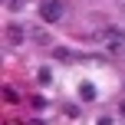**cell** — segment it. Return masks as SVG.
I'll use <instances>...</instances> for the list:
<instances>
[{"label": "cell", "instance_id": "cell-4", "mask_svg": "<svg viewBox=\"0 0 125 125\" xmlns=\"http://www.w3.org/2000/svg\"><path fill=\"white\" fill-rule=\"evenodd\" d=\"M33 40H36L40 46H53V40H50V33H46V30H36V33H33Z\"/></svg>", "mask_w": 125, "mask_h": 125}, {"label": "cell", "instance_id": "cell-6", "mask_svg": "<svg viewBox=\"0 0 125 125\" xmlns=\"http://www.w3.org/2000/svg\"><path fill=\"white\" fill-rule=\"evenodd\" d=\"M53 56H56V59H73V53L62 50V46H53Z\"/></svg>", "mask_w": 125, "mask_h": 125}, {"label": "cell", "instance_id": "cell-10", "mask_svg": "<svg viewBox=\"0 0 125 125\" xmlns=\"http://www.w3.org/2000/svg\"><path fill=\"white\" fill-rule=\"evenodd\" d=\"M119 112H122V115H125V99H122V102H119Z\"/></svg>", "mask_w": 125, "mask_h": 125}, {"label": "cell", "instance_id": "cell-5", "mask_svg": "<svg viewBox=\"0 0 125 125\" xmlns=\"http://www.w3.org/2000/svg\"><path fill=\"white\" fill-rule=\"evenodd\" d=\"M3 99H7V102H17V99H20V92H17L13 86H3Z\"/></svg>", "mask_w": 125, "mask_h": 125}, {"label": "cell", "instance_id": "cell-11", "mask_svg": "<svg viewBox=\"0 0 125 125\" xmlns=\"http://www.w3.org/2000/svg\"><path fill=\"white\" fill-rule=\"evenodd\" d=\"M122 7H125V0H122Z\"/></svg>", "mask_w": 125, "mask_h": 125}, {"label": "cell", "instance_id": "cell-9", "mask_svg": "<svg viewBox=\"0 0 125 125\" xmlns=\"http://www.w3.org/2000/svg\"><path fill=\"white\" fill-rule=\"evenodd\" d=\"M99 125H112V119H109V115H102V119H99Z\"/></svg>", "mask_w": 125, "mask_h": 125}, {"label": "cell", "instance_id": "cell-1", "mask_svg": "<svg viewBox=\"0 0 125 125\" xmlns=\"http://www.w3.org/2000/svg\"><path fill=\"white\" fill-rule=\"evenodd\" d=\"M62 13H66V3L62 0H40V17L46 23H59Z\"/></svg>", "mask_w": 125, "mask_h": 125}, {"label": "cell", "instance_id": "cell-2", "mask_svg": "<svg viewBox=\"0 0 125 125\" xmlns=\"http://www.w3.org/2000/svg\"><path fill=\"white\" fill-rule=\"evenodd\" d=\"M3 36H7V43H13V46H20L23 43V26H17V23H10L3 30Z\"/></svg>", "mask_w": 125, "mask_h": 125}, {"label": "cell", "instance_id": "cell-7", "mask_svg": "<svg viewBox=\"0 0 125 125\" xmlns=\"http://www.w3.org/2000/svg\"><path fill=\"white\" fill-rule=\"evenodd\" d=\"M66 119H79V105H66Z\"/></svg>", "mask_w": 125, "mask_h": 125}, {"label": "cell", "instance_id": "cell-8", "mask_svg": "<svg viewBox=\"0 0 125 125\" xmlns=\"http://www.w3.org/2000/svg\"><path fill=\"white\" fill-rule=\"evenodd\" d=\"M23 3H26V0H7V10H20Z\"/></svg>", "mask_w": 125, "mask_h": 125}, {"label": "cell", "instance_id": "cell-3", "mask_svg": "<svg viewBox=\"0 0 125 125\" xmlns=\"http://www.w3.org/2000/svg\"><path fill=\"white\" fill-rule=\"evenodd\" d=\"M79 99H82V102L95 99V86H92V82H82V86H79Z\"/></svg>", "mask_w": 125, "mask_h": 125}]
</instances>
